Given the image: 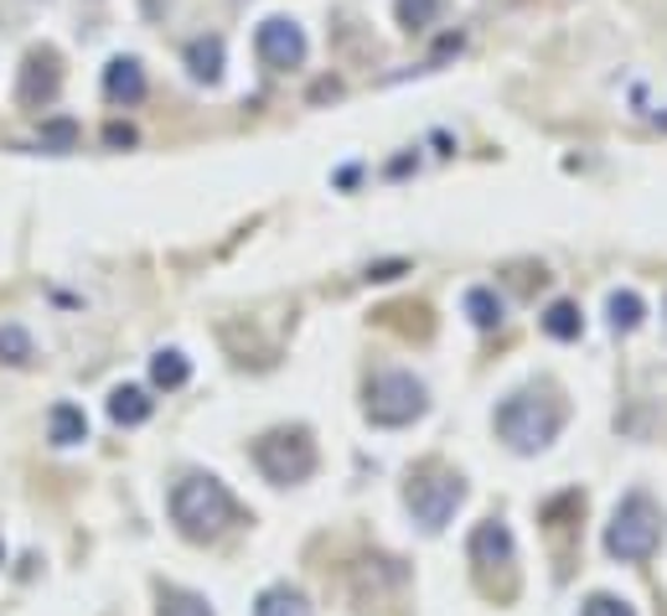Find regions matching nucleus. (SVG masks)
Segmentation results:
<instances>
[{
    "instance_id": "6ab92c4d",
    "label": "nucleus",
    "mask_w": 667,
    "mask_h": 616,
    "mask_svg": "<svg viewBox=\"0 0 667 616\" xmlns=\"http://www.w3.org/2000/svg\"><path fill=\"white\" fill-rule=\"evenodd\" d=\"M579 616H637V606L621 602V596H606V590H595L590 602H585V612Z\"/></svg>"
},
{
    "instance_id": "f8f14e48",
    "label": "nucleus",
    "mask_w": 667,
    "mask_h": 616,
    "mask_svg": "<svg viewBox=\"0 0 667 616\" xmlns=\"http://www.w3.org/2000/svg\"><path fill=\"white\" fill-rule=\"evenodd\" d=\"M253 616H311V602L290 586H269L259 596V606H253Z\"/></svg>"
},
{
    "instance_id": "f257e3e1",
    "label": "nucleus",
    "mask_w": 667,
    "mask_h": 616,
    "mask_svg": "<svg viewBox=\"0 0 667 616\" xmlns=\"http://www.w3.org/2000/svg\"><path fill=\"white\" fill-rule=\"evenodd\" d=\"M559 425H564V405L549 389H518L497 405V436L518 456H534L544 446H554Z\"/></svg>"
},
{
    "instance_id": "20e7f679",
    "label": "nucleus",
    "mask_w": 667,
    "mask_h": 616,
    "mask_svg": "<svg viewBox=\"0 0 667 616\" xmlns=\"http://www.w3.org/2000/svg\"><path fill=\"white\" fill-rule=\"evenodd\" d=\"M368 420L384 425V430H399V425H415L425 409H430V389L419 384L415 374H404V368H384V374H372L368 384Z\"/></svg>"
},
{
    "instance_id": "9d476101",
    "label": "nucleus",
    "mask_w": 667,
    "mask_h": 616,
    "mask_svg": "<svg viewBox=\"0 0 667 616\" xmlns=\"http://www.w3.org/2000/svg\"><path fill=\"white\" fill-rule=\"evenodd\" d=\"M104 89H109V99H115V105H135V99L146 93V73H140V62H135V58L109 62Z\"/></svg>"
},
{
    "instance_id": "9b49d317",
    "label": "nucleus",
    "mask_w": 667,
    "mask_h": 616,
    "mask_svg": "<svg viewBox=\"0 0 667 616\" xmlns=\"http://www.w3.org/2000/svg\"><path fill=\"white\" fill-rule=\"evenodd\" d=\"M47 436H52V446H78V440L89 436L83 409L78 405H52V415H47Z\"/></svg>"
},
{
    "instance_id": "6e6552de",
    "label": "nucleus",
    "mask_w": 667,
    "mask_h": 616,
    "mask_svg": "<svg viewBox=\"0 0 667 616\" xmlns=\"http://www.w3.org/2000/svg\"><path fill=\"white\" fill-rule=\"evenodd\" d=\"M512 555H518V544H512V528H507L502 518L476 524V534H471V565H481V570H497V565H512Z\"/></svg>"
},
{
    "instance_id": "aec40b11",
    "label": "nucleus",
    "mask_w": 667,
    "mask_h": 616,
    "mask_svg": "<svg viewBox=\"0 0 667 616\" xmlns=\"http://www.w3.org/2000/svg\"><path fill=\"white\" fill-rule=\"evenodd\" d=\"M192 62H197V68H192V73L197 78H218V62H222V52H218V42H197L192 47Z\"/></svg>"
},
{
    "instance_id": "a211bd4d",
    "label": "nucleus",
    "mask_w": 667,
    "mask_h": 616,
    "mask_svg": "<svg viewBox=\"0 0 667 616\" xmlns=\"http://www.w3.org/2000/svg\"><path fill=\"white\" fill-rule=\"evenodd\" d=\"M0 362H11V368L31 362V337H27V327H0Z\"/></svg>"
},
{
    "instance_id": "39448f33",
    "label": "nucleus",
    "mask_w": 667,
    "mask_h": 616,
    "mask_svg": "<svg viewBox=\"0 0 667 616\" xmlns=\"http://www.w3.org/2000/svg\"><path fill=\"white\" fill-rule=\"evenodd\" d=\"M253 461H259V471H265L269 481L290 487V481H306L316 471V446L306 430H269V436L253 446Z\"/></svg>"
},
{
    "instance_id": "4468645a",
    "label": "nucleus",
    "mask_w": 667,
    "mask_h": 616,
    "mask_svg": "<svg viewBox=\"0 0 667 616\" xmlns=\"http://www.w3.org/2000/svg\"><path fill=\"white\" fill-rule=\"evenodd\" d=\"M150 378H156V384H161V389H181V384H187V378H192V362L181 358L177 347H161V352H156V358H150Z\"/></svg>"
},
{
    "instance_id": "423d86ee",
    "label": "nucleus",
    "mask_w": 667,
    "mask_h": 616,
    "mask_svg": "<svg viewBox=\"0 0 667 616\" xmlns=\"http://www.w3.org/2000/svg\"><path fill=\"white\" fill-rule=\"evenodd\" d=\"M404 503H409V513H415L419 528L440 534V528L456 518L460 503H466V481L450 477V471H435V477H419L415 487L404 493Z\"/></svg>"
},
{
    "instance_id": "412c9836",
    "label": "nucleus",
    "mask_w": 667,
    "mask_h": 616,
    "mask_svg": "<svg viewBox=\"0 0 667 616\" xmlns=\"http://www.w3.org/2000/svg\"><path fill=\"white\" fill-rule=\"evenodd\" d=\"M0 559H6V549H0Z\"/></svg>"
},
{
    "instance_id": "7ed1b4c3",
    "label": "nucleus",
    "mask_w": 667,
    "mask_h": 616,
    "mask_svg": "<svg viewBox=\"0 0 667 616\" xmlns=\"http://www.w3.org/2000/svg\"><path fill=\"white\" fill-rule=\"evenodd\" d=\"M663 544V508L647 493H626L606 524V555L621 565H641Z\"/></svg>"
},
{
    "instance_id": "f3484780",
    "label": "nucleus",
    "mask_w": 667,
    "mask_h": 616,
    "mask_svg": "<svg viewBox=\"0 0 667 616\" xmlns=\"http://www.w3.org/2000/svg\"><path fill=\"white\" fill-rule=\"evenodd\" d=\"M641 311H647V306H641L637 290H616V296H610V327L616 331L641 327Z\"/></svg>"
},
{
    "instance_id": "dca6fc26",
    "label": "nucleus",
    "mask_w": 667,
    "mask_h": 616,
    "mask_svg": "<svg viewBox=\"0 0 667 616\" xmlns=\"http://www.w3.org/2000/svg\"><path fill=\"white\" fill-rule=\"evenodd\" d=\"M579 327H585V321H579V311L569 301H554L549 311H544V331H549V337H559V342H575Z\"/></svg>"
},
{
    "instance_id": "0eeeda50",
    "label": "nucleus",
    "mask_w": 667,
    "mask_h": 616,
    "mask_svg": "<svg viewBox=\"0 0 667 616\" xmlns=\"http://www.w3.org/2000/svg\"><path fill=\"white\" fill-rule=\"evenodd\" d=\"M259 58L269 62V68H296V62H306V37H300L296 21H265L259 27Z\"/></svg>"
},
{
    "instance_id": "1a4fd4ad",
    "label": "nucleus",
    "mask_w": 667,
    "mask_h": 616,
    "mask_svg": "<svg viewBox=\"0 0 667 616\" xmlns=\"http://www.w3.org/2000/svg\"><path fill=\"white\" fill-rule=\"evenodd\" d=\"M150 409H156V399H150L146 389H135V384H125V389L109 394V420L115 425H146Z\"/></svg>"
},
{
    "instance_id": "ddd939ff",
    "label": "nucleus",
    "mask_w": 667,
    "mask_h": 616,
    "mask_svg": "<svg viewBox=\"0 0 667 616\" xmlns=\"http://www.w3.org/2000/svg\"><path fill=\"white\" fill-rule=\"evenodd\" d=\"M466 316H471L481 331H491V327H502L507 306H502V296H491L487 286H476V290H466Z\"/></svg>"
},
{
    "instance_id": "2eb2a0df",
    "label": "nucleus",
    "mask_w": 667,
    "mask_h": 616,
    "mask_svg": "<svg viewBox=\"0 0 667 616\" xmlns=\"http://www.w3.org/2000/svg\"><path fill=\"white\" fill-rule=\"evenodd\" d=\"M161 616H212V606H208V596H197V590L166 586L161 590Z\"/></svg>"
},
{
    "instance_id": "f03ea898",
    "label": "nucleus",
    "mask_w": 667,
    "mask_h": 616,
    "mask_svg": "<svg viewBox=\"0 0 667 616\" xmlns=\"http://www.w3.org/2000/svg\"><path fill=\"white\" fill-rule=\"evenodd\" d=\"M171 518L187 539H218L233 524V493L208 471H192L171 487Z\"/></svg>"
}]
</instances>
